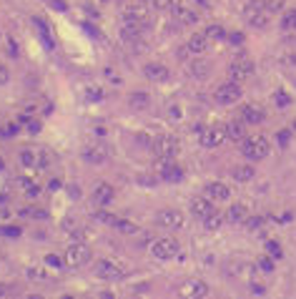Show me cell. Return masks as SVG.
<instances>
[{"instance_id": "f5cc1de1", "label": "cell", "mask_w": 296, "mask_h": 299, "mask_svg": "<svg viewBox=\"0 0 296 299\" xmlns=\"http://www.w3.org/2000/svg\"><path fill=\"white\" fill-rule=\"evenodd\" d=\"M228 41L238 46V43H244V36H241V33H231V36H228Z\"/></svg>"}, {"instance_id": "7dc6e473", "label": "cell", "mask_w": 296, "mask_h": 299, "mask_svg": "<svg viewBox=\"0 0 296 299\" xmlns=\"http://www.w3.org/2000/svg\"><path fill=\"white\" fill-rule=\"evenodd\" d=\"M90 101H98V98H103V91H98V88H88V93H86Z\"/></svg>"}, {"instance_id": "f546056e", "label": "cell", "mask_w": 296, "mask_h": 299, "mask_svg": "<svg viewBox=\"0 0 296 299\" xmlns=\"http://www.w3.org/2000/svg\"><path fill=\"white\" fill-rule=\"evenodd\" d=\"M204 33L211 38V43H216V41H224V38H226V28H221V26H208Z\"/></svg>"}, {"instance_id": "484cf974", "label": "cell", "mask_w": 296, "mask_h": 299, "mask_svg": "<svg viewBox=\"0 0 296 299\" xmlns=\"http://www.w3.org/2000/svg\"><path fill=\"white\" fill-rule=\"evenodd\" d=\"M126 18H133V21H140V23H146L148 21V8L146 6H128L126 8Z\"/></svg>"}, {"instance_id": "44dd1931", "label": "cell", "mask_w": 296, "mask_h": 299, "mask_svg": "<svg viewBox=\"0 0 296 299\" xmlns=\"http://www.w3.org/2000/svg\"><path fill=\"white\" fill-rule=\"evenodd\" d=\"M206 196H208L211 201H226V199H228V186L221 184V181H211V184L206 186Z\"/></svg>"}, {"instance_id": "ffe728a7", "label": "cell", "mask_w": 296, "mask_h": 299, "mask_svg": "<svg viewBox=\"0 0 296 299\" xmlns=\"http://www.w3.org/2000/svg\"><path fill=\"white\" fill-rule=\"evenodd\" d=\"M113 199H116V191H113L110 184H98V186L93 189V201H96V204L106 206V204H110Z\"/></svg>"}, {"instance_id": "7a4b0ae2", "label": "cell", "mask_w": 296, "mask_h": 299, "mask_svg": "<svg viewBox=\"0 0 296 299\" xmlns=\"http://www.w3.org/2000/svg\"><path fill=\"white\" fill-rule=\"evenodd\" d=\"M181 251V244L174 239V236H161V239H154L151 241V254L161 261H168V259H176Z\"/></svg>"}, {"instance_id": "83f0119b", "label": "cell", "mask_w": 296, "mask_h": 299, "mask_svg": "<svg viewBox=\"0 0 296 299\" xmlns=\"http://www.w3.org/2000/svg\"><path fill=\"white\" fill-rule=\"evenodd\" d=\"M254 174H256V171H254L251 166H236V169H234V179H236V181H241V184L251 181V179H254Z\"/></svg>"}, {"instance_id": "7402d4cb", "label": "cell", "mask_w": 296, "mask_h": 299, "mask_svg": "<svg viewBox=\"0 0 296 299\" xmlns=\"http://www.w3.org/2000/svg\"><path fill=\"white\" fill-rule=\"evenodd\" d=\"M128 106H130L133 111H146L148 106H151V96L143 93V91H136V93L128 96Z\"/></svg>"}, {"instance_id": "8fae6325", "label": "cell", "mask_w": 296, "mask_h": 299, "mask_svg": "<svg viewBox=\"0 0 296 299\" xmlns=\"http://www.w3.org/2000/svg\"><path fill=\"white\" fill-rule=\"evenodd\" d=\"M96 274H98L100 279L116 281V279H120V276H123V269H120L116 261H110V259H100V261L96 264Z\"/></svg>"}, {"instance_id": "277c9868", "label": "cell", "mask_w": 296, "mask_h": 299, "mask_svg": "<svg viewBox=\"0 0 296 299\" xmlns=\"http://www.w3.org/2000/svg\"><path fill=\"white\" fill-rule=\"evenodd\" d=\"M151 148H154V154L156 156H164V159H176L178 156V141L174 136H156L151 141Z\"/></svg>"}, {"instance_id": "11a10c76", "label": "cell", "mask_w": 296, "mask_h": 299, "mask_svg": "<svg viewBox=\"0 0 296 299\" xmlns=\"http://www.w3.org/2000/svg\"><path fill=\"white\" fill-rule=\"evenodd\" d=\"M3 296H8V286H6V284H0V299H3Z\"/></svg>"}, {"instance_id": "9a60e30c", "label": "cell", "mask_w": 296, "mask_h": 299, "mask_svg": "<svg viewBox=\"0 0 296 299\" xmlns=\"http://www.w3.org/2000/svg\"><path fill=\"white\" fill-rule=\"evenodd\" d=\"M268 16H271L268 11H264V8H258V6H254V3L246 8V23L254 26V28H264V26L268 23Z\"/></svg>"}, {"instance_id": "d4e9b609", "label": "cell", "mask_w": 296, "mask_h": 299, "mask_svg": "<svg viewBox=\"0 0 296 299\" xmlns=\"http://www.w3.org/2000/svg\"><path fill=\"white\" fill-rule=\"evenodd\" d=\"M246 216H248V209H246L244 204H234V206L228 209V214H226V219H228L231 224H244Z\"/></svg>"}, {"instance_id": "cb8c5ba5", "label": "cell", "mask_w": 296, "mask_h": 299, "mask_svg": "<svg viewBox=\"0 0 296 299\" xmlns=\"http://www.w3.org/2000/svg\"><path fill=\"white\" fill-rule=\"evenodd\" d=\"M226 138H231V141H244V138H246L244 118H241V121H231V123L226 126Z\"/></svg>"}, {"instance_id": "2e32d148", "label": "cell", "mask_w": 296, "mask_h": 299, "mask_svg": "<svg viewBox=\"0 0 296 299\" xmlns=\"http://www.w3.org/2000/svg\"><path fill=\"white\" fill-rule=\"evenodd\" d=\"M143 76H146L148 81L161 83V81L168 78V68H166L164 63H148V66H143Z\"/></svg>"}, {"instance_id": "b9f144b4", "label": "cell", "mask_w": 296, "mask_h": 299, "mask_svg": "<svg viewBox=\"0 0 296 299\" xmlns=\"http://www.w3.org/2000/svg\"><path fill=\"white\" fill-rule=\"evenodd\" d=\"M46 264H48V266H58V269H60V266H63V256L48 254V256H46Z\"/></svg>"}, {"instance_id": "f6af8a7d", "label": "cell", "mask_w": 296, "mask_h": 299, "mask_svg": "<svg viewBox=\"0 0 296 299\" xmlns=\"http://www.w3.org/2000/svg\"><path fill=\"white\" fill-rule=\"evenodd\" d=\"M171 6H174V0H156V3H154L151 8H158V11H171Z\"/></svg>"}, {"instance_id": "52a82bcc", "label": "cell", "mask_w": 296, "mask_h": 299, "mask_svg": "<svg viewBox=\"0 0 296 299\" xmlns=\"http://www.w3.org/2000/svg\"><path fill=\"white\" fill-rule=\"evenodd\" d=\"M241 83L238 81H226V83H221L218 88H216V93H214V98H216V103H221V106H228V103H236L238 98H241Z\"/></svg>"}, {"instance_id": "1f68e13d", "label": "cell", "mask_w": 296, "mask_h": 299, "mask_svg": "<svg viewBox=\"0 0 296 299\" xmlns=\"http://www.w3.org/2000/svg\"><path fill=\"white\" fill-rule=\"evenodd\" d=\"M191 76H196V78H206V76H208V63H204V61L191 63Z\"/></svg>"}, {"instance_id": "91938a15", "label": "cell", "mask_w": 296, "mask_h": 299, "mask_svg": "<svg viewBox=\"0 0 296 299\" xmlns=\"http://www.w3.org/2000/svg\"><path fill=\"white\" fill-rule=\"evenodd\" d=\"M294 128H296V121H294Z\"/></svg>"}, {"instance_id": "74e56055", "label": "cell", "mask_w": 296, "mask_h": 299, "mask_svg": "<svg viewBox=\"0 0 296 299\" xmlns=\"http://www.w3.org/2000/svg\"><path fill=\"white\" fill-rule=\"evenodd\" d=\"M28 276H30L33 281H43V279H48L46 269H40V266H30V269H28Z\"/></svg>"}, {"instance_id": "4fadbf2b", "label": "cell", "mask_w": 296, "mask_h": 299, "mask_svg": "<svg viewBox=\"0 0 296 299\" xmlns=\"http://www.w3.org/2000/svg\"><path fill=\"white\" fill-rule=\"evenodd\" d=\"M171 13H174V18H176L181 26H196V23H198V16H196L191 8L176 3V0H174V6H171Z\"/></svg>"}, {"instance_id": "e0dca14e", "label": "cell", "mask_w": 296, "mask_h": 299, "mask_svg": "<svg viewBox=\"0 0 296 299\" xmlns=\"http://www.w3.org/2000/svg\"><path fill=\"white\" fill-rule=\"evenodd\" d=\"M140 33H143V23H140V21L123 18V26H120V36H123V38L136 41V38H140Z\"/></svg>"}, {"instance_id": "4dcf8cb0", "label": "cell", "mask_w": 296, "mask_h": 299, "mask_svg": "<svg viewBox=\"0 0 296 299\" xmlns=\"http://www.w3.org/2000/svg\"><path fill=\"white\" fill-rule=\"evenodd\" d=\"M281 28L284 31H296V11H288L281 16Z\"/></svg>"}, {"instance_id": "3957f363", "label": "cell", "mask_w": 296, "mask_h": 299, "mask_svg": "<svg viewBox=\"0 0 296 299\" xmlns=\"http://www.w3.org/2000/svg\"><path fill=\"white\" fill-rule=\"evenodd\" d=\"M20 164L26 169H46L50 164V156H48L46 148L30 146V148H23V151H20Z\"/></svg>"}, {"instance_id": "7bdbcfd3", "label": "cell", "mask_w": 296, "mask_h": 299, "mask_svg": "<svg viewBox=\"0 0 296 299\" xmlns=\"http://www.w3.org/2000/svg\"><path fill=\"white\" fill-rule=\"evenodd\" d=\"M156 181H161L158 174H156V176H138V184H140V186H154Z\"/></svg>"}, {"instance_id": "d590c367", "label": "cell", "mask_w": 296, "mask_h": 299, "mask_svg": "<svg viewBox=\"0 0 296 299\" xmlns=\"http://www.w3.org/2000/svg\"><path fill=\"white\" fill-rule=\"evenodd\" d=\"M96 219L103 221V224H108V226H116V224H118V216H116V214H108V211H98Z\"/></svg>"}, {"instance_id": "ab89813d", "label": "cell", "mask_w": 296, "mask_h": 299, "mask_svg": "<svg viewBox=\"0 0 296 299\" xmlns=\"http://www.w3.org/2000/svg\"><path fill=\"white\" fill-rule=\"evenodd\" d=\"M276 141H278V146H281V148H286V146L291 143V133H288V131H281V133L276 136Z\"/></svg>"}, {"instance_id": "db71d44e", "label": "cell", "mask_w": 296, "mask_h": 299, "mask_svg": "<svg viewBox=\"0 0 296 299\" xmlns=\"http://www.w3.org/2000/svg\"><path fill=\"white\" fill-rule=\"evenodd\" d=\"M16 133H18V126H16V123H8V126H6V136H16Z\"/></svg>"}, {"instance_id": "5b68a950", "label": "cell", "mask_w": 296, "mask_h": 299, "mask_svg": "<svg viewBox=\"0 0 296 299\" xmlns=\"http://www.w3.org/2000/svg\"><path fill=\"white\" fill-rule=\"evenodd\" d=\"M156 174L161 181H181L184 179V169L174 164V159H164V156H156Z\"/></svg>"}, {"instance_id": "ac0fdd59", "label": "cell", "mask_w": 296, "mask_h": 299, "mask_svg": "<svg viewBox=\"0 0 296 299\" xmlns=\"http://www.w3.org/2000/svg\"><path fill=\"white\" fill-rule=\"evenodd\" d=\"M241 118H244V123L256 126V123L264 121V108H258L256 103H246V106L241 108Z\"/></svg>"}, {"instance_id": "e575fe53", "label": "cell", "mask_w": 296, "mask_h": 299, "mask_svg": "<svg viewBox=\"0 0 296 299\" xmlns=\"http://www.w3.org/2000/svg\"><path fill=\"white\" fill-rule=\"evenodd\" d=\"M36 26H38V33H40V38L46 41V46H48V48H53V38H50V33H48V26H46V23H40V21H36Z\"/></svg>"}, {"instance_id": "f35d334b", "label": "cell", "mask_w": 296, "mask_h": 299, "mask_svg": "<svg viewBox=\"0 0 296 299\" xmlns=\"http://www.w3.org/2000/svg\"><path fill=\"white\" fill-rule=\"evenodd\" d=\"M261 224H264V219H261V216H246V221H244V226H246V229H251V231H254V229H258Z\"/></svg>"}, {"instance_id": "9f6ffc18", "label": "cell", "mask_w": 296, "mask_h": 299, "mask_svg": "<svg viewBox=\"0 0 296 299\" xmlns=\"http://www.w3.org/2000/svg\"><path fill=\"white\" fill-rule=\"evenodd\" d=\"M143 3H148V6H154V3H156V0H143Z\"/></svg>"}, {"instance_id": "836d02e7", "label": "cell", "mask_w": 296, "mask_h": 299, "mask_svg": "<svg viewBox=\"0 0 296 299\" xmlns=\"http://www.w3.org/2000/svg\"><path fill=\"white\" fill-rule=\"evenodd\" d=\"M116 229H118L120 234H136V231H138V226H136L133 221H126V219H118Z\"/></svg>"}, {"instance_id": "5bb4252c", "label": "cell", "mask_w": 296, "mask_h": 299, "mask_svg": "<svg viewBox=\"0 0 296 299\" xmlns=\"http://www.w3.org/2000/svg\"><path fill=\"white\" fill-rule=\"evenodd\" d=\"M80 156H83L88 164H103L108 154H106V148H103L100 143H88V146L80 148Z\"/></svg>"}, {"instance_id": "603a6c76", "label": "cell", "mask_w": 296, "mask_h": 299, "mask_svg": "<svg viewBox=\"0 0 296 299\" xmlns=\"http://www.w3.org/2000/svg\"><path fill=\"white\" fill-rule=\"evenodd\" d=\"M191 211H194L196 216H201V219H204V216H208V214H211V211H216V209H214V204H211V199H208V196H206V199H201V196H198V199H194V201H191Z\"/></svg>"}, {"instance_id": "30bf717a", "label": "cell", "mask_w": 296, "mask_h": 299, "mask_svg": "<svg viewBox=\"0 0 296 299\" xmlns=\"http://www.w3.org/2000/svg\"><path fill=\"white\" fill-rule=\"evenodd\" d=\"M181 294H184V296H191V299L206 296V294H208V284H206L204 279L191 276V279H186V281L181 284Z\"/></svg>"}, {"instance_id": "9c48e42d", "label": "cell", "mask_w": 296, "mask_h": 299, "mask_svg": "<svg viewBox=\"0 0 296 299\" xmlns=\"http://www.w3.org/2000/svg\"><path fill=\"white\" fill-rule=\"evenodd\" d=\"M224 138H226V128H221V126H206L198 136L204 148H216L218 143H224Z\"/></svg>"}, {"instance_id": "ee69618b", "label": "cell", "mask_w": 296, "mask_h": 299, "mask_svg": "<svg viewBox=\"0 0 296 299\" xmlns=\"http://www.w3.org/2000/svg\"><path fill=\"white\" fill-rule=\"evenodd\" d=\"M63 226H66V231H68V234H78V221H76V219H66V221H63Z\"/></svg>"}, {"instance_id": "8992f818", "label": "cell", "mask_w": 296, "mask_h": 299, "mask_svg": "<svg viewBox=\"0 0 296 299\" xmlns=\"http://www.w3.org/2000/svg\"><path fill=\"white\" fill-rule=\"evenodd\" d=\"M90 261V249H88V244H70L68 249H66V254H63V264L66 266H83V264H88Z\"/></svg>"}, {"instance_id": "681fc988", "label": "cell", "mask_w": 296, "mask_h": 299, "mask_svg": "<svg viewBox=\"0 0 296 299\" xmlns=\"http://www.w3.org/2000/svg\"><path fill=\"white\" fill-rule=\"evenodd\" d=\"M3 234H6V236H20V229H16V226H3Z\"/></svg>"}, {"instance_id": "6da1fadb", "label": "cell", "mask_w": 296, "mask_h": 299, "mask_svg": "<svg viewBox=\"0 0 296 299\" xmlns=\"http://www.w3.org/2000/svg\"><path fill=\"white\" fill-rule=\"evenodd\" d=\"M241 143H244L241 151L248 161H261V159L268 156V141L264 136H246Z\"/></svg>"}, {"instance_id": "816d5d0a", "label": "cell", "mask_w": 296, "mask_h": 299, "mask_svg": "<svg viewBox=\"0 0 296 299\" xmlns=\"http://www.w3.org/2000/svg\"><path fill=\"white\" fill-rule=\"evenodd\" d=\"M251 294L261 296V294H266V286H261V284H251Z\"/></svg>"}, {"instance_id": "d6a6232c", "label": "cell", "mask_w": 296, "mask_h": 299, "mask_svg": "<svg viewBox=\"0 0 296 299\" xmlns=\"http://www.w3.org/2000/svg\"><path fill=\"white\" fill-rule=\"evenodd\" d=\"M274 103H276L278 108H286V106H291V96H288L286 91H276V93H274Z\"/></svg>"}, {"instance_id": "ba28073f", "label": "cell", "mask_w": 296, "mask_h": 299, "mask_svg": "<svg viewBox=\"0 0 296 299\" xmlns=\"http://www.w3.org/2000/svg\"><path fill=\"white\" fill-rule=\"evenodd\" d=\"M254 73V61L248 58V56H236L231 63H228V78L231 81H244V78H248Z\"/></svg>"}, {"instance_id": "6f0895ef", "label": "cell", "mask_w": 296, "mask_h": 299, "mask_svg": "<svg viewBox=\"0 0 296 299\" xmlns=\"http://www.w3.org/2000/svg\"><path fill=\"white\" fill-rule=\"evenodd\" d=\"M198 3H204V6H206V3H208V0H198Z\"/></svg>"}, {"instance_id": "bcb514c9", "label": "cell", "mask_w": 296, "mask_h": 299, "mask_svg": "<svg viewBox=\"0 0 296 299\" xmlns=\"http://www.w3.org/2000/svg\"><path fill=\"white\" fill-rule=\"evenodd\" d=\"M48 3H50L53 11H66V8H68V6H66V0H48Z\"/></svg>"}, {"instance_id": "d6986e66", "label": "cell", "mask_w": 296, "mask_h": 299, "mask_svg": "<svg viewBox=\"0 0 296 299\" xmlns=\"http://www.w3.org/2000/svg\"><path fill=\"white\" fill-rule=\"evenodd\" d=\"M208 48H211V38H208L206 33H194V36H191V41H188V51H191V53L201 56V53H206Z\"/></svg>"}, {"instance_id": "680465c9", "label": "cell", "mask_w": 296, "mask_h": 299, "mask_svg": "<svg viewBox=\"0 0 296 299\" xmlns=\"http://www.w3.org/2000/svg\"><path fill=\"white\" fill-rule=\"evenodd\" d=\"M0 169H3V159H0Z\"/></svg>"}, {"instance_id": "f907efd6", "label": "cell", "mask_w": 296, "mask_h": 299, "mask_svg": "<svg viewBox=\"0 0 296 299\" xmlns=\"http://www.w3.org/2000/svg\"><path fill=\"white\" fill-rule=\"evenodd\" d=\"M8 78H10V76H8V68H6L3 63H0V86L8 83Z\"/></svg>"}, {"instance_id": "f1b7e54d", "label": "cell", "mask_w": 296, "mask_h": 299, "mask_svg": "<svg viewBox=\"0 0 296 299\" xmlns=\"http://www.w3.org/2000/svg\"><path fill=\"white\" fill-rule=\"evenodd\" d=\"M20 189L28 194V196H38L40 194V184L36 179H20Z\"/></svg>"}, {"instance_id": "8d00e7d4", "label": "cell", "mask_w": 296, "mask_h": 299, "mask_svg": "<svg viewBox=\"0 0 296 299\" xmlns=\"http://www.w3.org/2000/svg\"><path fill=\"white\" fill-rule=\"evenodd\" d=\"M256 266H258V271H274V259L271 256H258V261H256Z\"/></svg>"}, {"instance_id": "60d3db41", "label": "cell", "mask_w": 296, "mask_h": 299, "mask_svg": "<svg viewBox=\"0 0 296 299\" xmlns=\"http://www.w3.org/2000/svg\"><path fill=\"white\" fill-rule=\"evenodd\" d=\"M266 249H268V254H271L274 259H278V256L284 254V251H281V246H278L276 241H268V244H266Z\"/></svg>"}, {"instance_id": "4316f807", "label": "cell", "mask_w": 296, "mask_h": 299, "mask_svg": "<svg viewBox=\"0 0 296 299\" xmlns=\"http://www.w3.org/2000/svg\"><path fill=\"white\" fill-rule=\"evenodd\" d=\"M224 226V216L218 214V211H211L208 216H204V229H208V231H218Z\"/></svg>"}, {"instance_id": "7c38bea8", "label": "cell", "mask_w": 296, "mask_h": 299, "mask_svg": "<svg viewBox=\"0 0 296 299\" xmlns=\"http://www.w3.org/2000/svg\"><path fill=\"white\" fill-rule=\"evenodd\" d=\"M156 224H161L164 229H178L184 226V214L176 209H164L161 214H156Z\"/></svg>"}, {"instance_id": "c3c4849f", "label": "cell", "mask_w": 296, "mask_h": 299, "mask_svg": "<svg viewBox=\"0 0 296 299\" xmlns=\"http://www.w3.org/2000/svg\"><path fill=\"white\" fill-rule=\"evenodd\" d=\"M28 131H30V133H38V131H40V121H38V118L28 121Z\"/></svg>"}]
</instances>
